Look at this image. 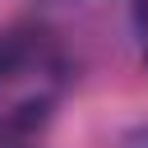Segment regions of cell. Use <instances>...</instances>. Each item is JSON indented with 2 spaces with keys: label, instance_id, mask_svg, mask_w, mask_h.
I'll return each instance as SVG.
<instances>
[{
  "label": "cell",
  "instance_id": "6da1fadb",
  "mask_svg": "<svg viewBox=\"0 0 148 148\" xmlns=\"http://www.w3.org/2000/svg\"><path fill=\"white\" fill-rule=\"evenodd\" d=\"M69 65L46 28H14L0 37V134L28 139L60 106Z\"/></svg>",
  "mask_w": 148,
  "mask_h": 148
},
{
  "label": "cell",
  "instance_id": "7a4b0ae2",
  "mask_svg": "<svg viewBox=\"0 0 148 148\" xmlns=\"http://www.w3.org/2000/svg\"><path fill=\"white\" fill-rule=\"evenodd\" d=\"M134 32H139L143 56H148V0H134Z\"/></svg>",
  "mask_w": 148,
  "mask_h": 148
}]
</instances>
